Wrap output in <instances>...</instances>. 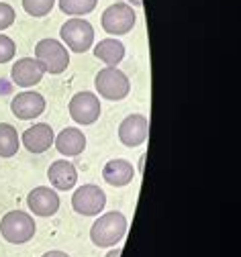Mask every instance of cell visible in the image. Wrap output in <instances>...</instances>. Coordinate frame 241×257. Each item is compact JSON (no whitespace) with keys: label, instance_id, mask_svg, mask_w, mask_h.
Masks as SVG:
<instances>
[{"label":"cell","instance_id":"obj_1","mask_svg":"<svg viewBox=\"0 0 241 257\" xmlns=\"http://www.w3.org/2000/svg\"><path fill=\"white\" fill-rule=\"evenodd\" d=\"M127 233V218L123 212L113 210L100 214L90 229V239L96 247H115Z\"/></svg>","mask_w":241,"mask_h":257},{"label":"cell","instance_id":"obj_2","mask_svg":"<svg viewBox=\"0 0 241 257\" xmlns=\"http://www.w3.org/2000/svg\"><path fill=\"white\" fill-rule=\"evenodd\" d=\"M35 220H33L31 214L23 212V210H11L3 216L0 220V233H3V239L13 243V245H23L29 243L33 237H35Z\"/></svg>","mask_w":241,"mask_h":257},{"label":"cell","instance_id":"obj_3","mask_svg":"<svg viewBox=\"0 0 241 257\" xmlns=\"http://www.w3.org/2000/svg\"><path fill=\"white\" fill-rule=\"evenodd\" d=\"M35 59L41 63V68L47 74H63L70 66V53L65 45L55 39H41L35 45Z\"/></svg>","mask_w":241,"mask_h":257},{"label":"cell","instance_id":"obj_4","mask_svg":"<svg viewBox=\"0 0 241 257\" xmlns=\"http://www.w3.org/2000/svg\"><path fill=\"white\" fill-rule=\"evenodd\" d=\"M94 86L105 100H123L131 90L129 78L119 68H105L94 78Z\"/></svg>","mask_w":241,"mask_h":257},{"label":"cell","instance_id":"obj_5","mask_svg":"<svg viewBox=\"0 0 241 257\" xmlns=\"http://www.w3.org/2000/svg\"><path fill=\"white\" fill-rule=\"evenodd\" d=\"M59 35H61V41L74 53H84L94 43V29L84 19H70L67 23H63Z\"/></svg>","mask_w":241,"mask_h":257},{"label":"cell","instance_id":"obj_6","mask_svg":"<svg viewBox=\"0 0 241 257\" xmlns=\"http://www.w3.org/2000/svg\"><path fill=\"white\" fill-rule=\"evenodd\" d=\"M107 206V194L94 184H84L72 196V208L82 216H96Z\"/></svg>","mask_w":241,"mask_h":257},{"label":"cell","instance_id":"obj_7","mask_svg":"<svg viewBox=\"0 0 241 257\" xmlns=\"http://www.w3.org/2000/svg\"><path fill=\"white\" fill-rule=\"evenodd\" d=\"M135 11L125 5V3H117L111 5L105 13H102V29L107 31L109 35H125L135 27Z\"/></svg>","mask_w":241,"mask_h":257},{"label":"cell","instance_id":"obj_8","mask_svg":"<svg viewBox=\"0 0 241 257\" xmlns=\"http://www.w3.org/2000/svg\"><path fill=\"white\" fill-rule=\"evenodd\" d=\"M70 116L78 124H94L100 116V100L92 92H78L70 100Z\"/></svg>","mask_w":241,"mask_h":257},{"label":"cell","instance_id":"obj_9","mask_svg":"<svg viewBox=\"0 0 241 257\" xmlns=\"http://www.w3.org/2000/svg\"><path fill=\"white\" fill-rule=\"evenodd\" d=\"M149 137V120L143 114H129L119 124V139L127 147H139Z\"/></svg>","mask_w":241,"mask_h":257},{"label":"cell","instance_id":"obj_10","mask_svg":"<svg viewBox=\"0 0 241 257\" xmlns=\"http://www.w3.org/2000/svg\"><path fill=\"white\" fill-rule=\"evenodd\" d=\"M27 204L33 214L37 216H53L59 210V196L57 192L47 186H37L35 190L29 192Z\"/></svg>","mask_w":241,"mask_h":257},{"label":"cell","instance_id":"obj_11","mask_svg":"<svg viewBox=\"0 0 241 257\" xmlns=\"http://www.w3.org/2000/svg\"><path fill=\"white\" fill-rule=\"evenodd\" d=\"M11 110L17 118L21 120H31L39 114H43L45 110V98L39 92H21L17 94L13 102H11Z\"/></svg>","mask_w":241,"mask_h":257},{"label":"cell","instance_id":"obj_12","mask_svg":"<svg viewBox=\"0 0 241 257\" xmlns=\"http://www.w3.org/2000/svg\"><path fill=\"white\" fill-rule=\"evenodd\" d=\"M45 70L41 68V63L35 57H21L15 66H13V82L21 88H31L43 80Z\"/></svg>","mask_w":241,"mask_h":257},{"label":"cell","instance_id":"obj_13","mask_svg":"<svg viewBox=\"0 0 241 257\" xmlns=\"http://www.w3.org/2000/svg\"><path fill=\"white\" fill-rule=\"evenodd\" d=\"M23 145L27 151L31 153H43L47 151L51 145H53V128L47 124V122H37V124H33L29 126L27 131L23 133Z\"/></svg>","mask_w":241,"mask_h":257},{"label":"cell","instance_id":"obj_14","mask_svg":"<svg viewBox=\"0 0 241 257\" xmlns=\"http://www.w3.org/2000/svg\"><path fill=\"white\" fill-rule=\"evenodd\" d=\"M47 178L51 182V186L55 190H61V192H67L72 190L78 182V172L74 168V164H70L67 159H57L53 162L47 170Z\"/></svg>","mask_w":241,"mask_h":257},{"label":"cell","instance_id":"obj_15","mask_svg":"<svg viewBox=\"0 0 241 257\" xmlns=\"http://www.w3.org/2000/svg\"><path fill=\"white\" fill-rule=\"evenodd\" d=\"M53 143H55V149L65 157H76L86 149V137L76 126L63 128V131L53 139Z\"/></svg>","mask_w":241,"mask_h":257},{"label":"cell","instance_id":"obj_16","mask_svg":"<svg viewBox=\"0 0 241 257\" xmlns=\"http://www.w3.org/2000/svg\"><path fill=\"white\" fill-rule=\"evenodd\" d=\"M102 178H105L107 184L121 188V186H127L133 182L135 168L131 162H127V159H111V162L105 166V170H102Z\"/></svg>","mask_w":241,"mask_h":257},{"label":"cell","instance_id":"obj_17","mask_svg":"<svg viewBox=\"0 0 241 257\" xmlns=\"http://www.w3.org/2000/svg\"><path fill=\"white\" fill-rule=\"evenodd\" d=\"M94 57H98L100 61H105L109 68H117L125 57V45L117 39H102L96 47H94Z\"/></svg>","mask_w":241,"mask_h":257},{"label":"cell","instance_id":"obj_18","mask_svg":"<svg viewBox=\"0 0 241 257\" xmlns=\"http://www.w3.org/2000/svg\"><path fill=\"white\" fill-rule=\"evenodd\" d=\"M19 151V133L9 122H0V157H13Z\"/></svg>","mask_w":241,"mask_h":257},{"label":"cell","instance_id":"obj_19","mask_svg":"<svg viewBox=\"0 0 241 257\" xmlns=\"http://www.w3.org/2000/svg\"><path fill=\"white\" fill-rule=\"evenodd\" d=\"M98 0H59V9L65 15H74V17H82L88 15L96 9Z\"/></svg>","mask_w":241,"mask_h":257},{"label":"cell","instance_id":"obj_20","mask_svg":"<svg viewBox=\"0 0 241 257\" xmlns=\"http://www.w3.org/2000/svg\"><path fill=\"white\" fill-rule=\"evenodd\" d=\"M53 5H55V0H23V9L27 11V15L35 19L49 15Z\"/></svg>","mask_w":241,"mask_h":257},{"label":"cell","instance_id":"obj_21","mask_svg":"<svg viewBox=\"0 0 241 257\" xmlns=\"http://www.w3.org/2000/svg\"><path fill=\"white\" fill-rule=\"evenodd\" d=\"M17 53L15 41L7 35H0V63H9Z\"/></svg>","mask_w":241,"mask_h":257},{"label":"cell","instance_id":"obj_22","mask_svg":"<svg viewBox=\"0 0 241 257\" xmlns=\"http://www.w3.org/2000/svg\"><path fill=\"white\" fill-rule=\"evenodd\" d=\"M15 23V9L7 3H0V31L9 29Z\"/></svg>","mask_w":241,"mask_h":257},{"label":"cell","instance_id":"obj_23","mask_svg":"<svg viewBox=\"0 0 241 257\" xmlns=\"http://www.w3.org/2000/svg\"><path fill=\"white\" fill-rule=\"evenodd\" d=\"M41 257H70V255L63 253V251H47V253H43Z\"/></svg>","mask_w":241,"mask_h":257},{"label":"cell","instance_id":"obj_24","mask_svg":"<svg viewBox=\"0 0 241 257\" xmlns=\"http://www.w3.org/2000/svg\"><path fill=\"white\" fill-rule=\"evenodd\" d=\"M119 255H121V247H117V249H113V251L107 253V257H119Z\"/></svg>","mask_w":241,"mask_h":257},{"label":"cell","instance_id":"obj_25","mask_svg":"<svg viewBox=\"0 0 241 257\" xmlns=\"http://www.w3.org/2000/svg\"><path fill=\"white\" fill-rule=\"evenodd\" d=\"M129 3H133L135 7H141V5H143V0H129Z\"/></svg>","mask_w":241,"mask_h":257}]
</instances>
